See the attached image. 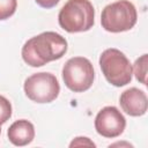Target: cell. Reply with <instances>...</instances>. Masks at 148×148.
I'll list each match as a JSON object with an SVG mask.
<instances>
[{
	"label": "cell",
	"mask_w": 148,
	"mask_h": 148,
	"mask_svg": "<svg viewBox=\"0 0 148 148\" xmlns=\"http://www.w3.org/2000/svg\"><path fill=\"white\" fill-rule=\"evenodd\" d=\"M67 40L54 31L42 32L28 39L22 46V59L31 67H40L58 60L67 52Z\"/></svg>",
	"instance_id": "obj_1"
},
{
	"label": "cell",
	"mask_w": 148,
	"mask_h": 148,
	"mask_svg": "<svg viewBox=\"0 0 148 148\" xmlns=\"http://www.w3.org/2000/svg\"><path fill=\"white\" fill-rule=\"evenodd\" d=\"M59 25L67 32H83L95 23V9L89 0H68L58 14Z\"/></svg>",
	"instance_id": "obj_2"
},
{
	"label": "cell",
	"mask_w": 148,
	"mask_h": 148,
	"mask_svg": "<svg viewBox=\"0 0 148 148\" xmlns=\"http://www.w3.org/2000/svg\"><path fill=\"white\" fill-rule=\"evenodd\" d=\"M138 20L135 6L128 0H118L104 7L101 14L102 28L109 32L131 30Z\"/></svg>",
	"instance_id": "obj_3"
},
{
	"label": "cell",
	"mask_w": 148,
	"mask_h": 148,
	"mask_svg": "<svg viewBox=\"0 0 148 148\" xmlns=\"http://www.w3.org/2000/svg\"><path fill=\"white\" fill-rule=\"evenodd\" d=\"M99 66L106 81L114 87H123L132 81V65L118 49L104 50L99 57Z\"/></svg>",
	"instance_id": "obj_4"
},
{
	"label": "cell",
	"mask_w": 148,
	"mask_h": 148,
	"mask_svg": "<svg viewBox=\"0 0 148 148\" xmlns=\"http://www.w3.org/2000/svg\"><path fill=\"white\" fill-rule=\"evenodd\" d=\"M95 79L92 64L84 57H73L62 67V80L65 86L74 92L88 90Z\"/></svg>",
	"instance_id": "obj_5"
},
{
	"label": "cell",
	"mask_w": 148,
	"mask_h": 148,
	"mask_svg": "<svg viewBox=\"0 0 148 148\" xmlns=\"http://www.w3.org/2000/svg\"><path fill=\"white\" fill-rule=\"evenodd\" d=\"M23 89L29 99L40 104L53 102L60 92L57 77L47 72L35 73L27 77Z\"/></svg>",
	"instance_id": "obj_6"
},
{
	"label": "cell",
	"mask_w": 148,
	"mask_h": 148,
	"mask_svg": "<svg viewBox=\"0 0 148 148\" xmlns=\"http://www.w3.org/2000/svg\"><path fill=\"white\" fill-rule=\"evenodd\" d=\"M126 127V119L116 106H105L95 117V130L104 138H117Z\"/></svg>",
	"instance_id": "obj_7"
},
{
	"label": "cell",
	"mask_w": 148,
	"mask_h": 148,
	"mask_svg": "<svg viewBox=\"0 0 148 148\" xmlns=\"http://www.w3.org/2000/svg\"><path fill=\"white\" fill-rule=\"evenodd\" d=\"M119 104L125 113L132 117H140L147 112L148 98L143 90L139 88H130L121 92Z\"/></svg>",
	"instance_id": "obj_8"
},
{
	"label": "cell",
	"mask_w": 148,
	"mask_h": 148,
	"mask_svg": "<svg viewBox=\"0 0 148 148\" xmlns=\"http://www.w3.org/2000/svg\"><path fill=\"white\" fill-rule=\"evenodd\" d=\"M7 136L14 146H27L35 138V127L29 120L20 119L9 126Z\"/></svg>",
	"instance_id": "obj_9"
},
{
	"label": "cell",
	"mask_w": 148,
	"mask_h": 148,
	"mask_svg": "<svg viewBox=\"0 0 148 148\" xmlns=\"http://www.w3.org/2000/svg\"><path fill=\"white\" fill-rule=\"evenodd\" d=\"M147 59L148 56L145 53L138 58L134 62V75L135 79L142 84H147Z\"/></svg>",
	"instance_id": "obj_10"
},
{
	"label": "cell",
	"mask_w": 148,
	"mask_h": 148,
	"mask_svg": "<svg viewBox=\"0 0 148 148\" xmlns=\"http://www.w3.org/2000/svg\"><path fill=\"white\" fill-rule=\"evenodd\" d=\"M17 0H0V21L9 18L16 10Z\"/></svg>",
	"instance_id": "obj_11"
},
{
	"label": "cell",
	"mask_w": 148,
	"mask_h": 148,
	"mask_svg": "<svg viewBox=\"0 0 148 148\" xmlns=\"http://www.w3.org/2000/svg\"><path fill=\"white\" fill-rule=\"evenodd\" d=\"M12 117V104L10 102L0 95V125L5 124Z\"/></svg>",
	"instance_id": "obj_12"
},
{
	"label": "cell",
	"mask_w": 148,
	"mask_h": 148,
	"mask_svg": "<svg viewBox=\"0 0 148 148\" xmlns=\"http://www.w3.org/2000/svg\"><path fill=\"white\" fill-rule=\"evenodd\" d=\"M81 146H88V147H96V145L90 141L89 138H86V136H77L75 138L71 143H69V147H81Z\"/></svg>",
	"instance_id": "obj_13"
},
{
	"label": "cell",
	"mask_w": 148,
	"mask_h": 148,
	"mask_svg": "<svg viewBox=\"0 0 148 148\" xmlns=\"http://www.w3.org/2000/svg\"><path fill=\"white\" fill-rule=\"evenodd\" d=\"M35 1H36V3H37L38 6H40L42 8L50 9V8H53L54 6H57L60 0H35Z\"/></svg>",
	"instance_id": "obj_14"
},
{
	"label": "cell",
	"mask_w": 148,
	"mask_h": 148,
	"mask_svg": "<svg viewBox=\"0 0 148 148\" xmlns=\"http://www.w3.org/2000/svg\"><path fill=\"white\" fill-rule=\"evenodd\" d=\"M0 134H1V125H0Z\"/></svg>",
	"instance_id": "obj_15"
}]
</instances>
